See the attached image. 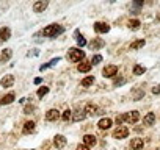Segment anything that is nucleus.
Here are the masks:
<instances>
[{
	"instance_id": "23",
	"label": "nucleus",
	"mask_w": 160,
	"mask_h": 150,
	"mask_svg": "<svg viewBox=\"0 0 160 150\" xmlns=\"http://www.w3.org/2000/svg\"><path fill=\"white\" fill-rule=\"evenodd\" d=\"M91 67H93V64H91V61L90 63H80L78 66H77V69H78V72H90L91 70Z\"/></svg>"
},
{
	"instance_id": "20",
	"label": "nucleus",
	"mask_w": 160,
	"mask_h": 150,
	"mask_svg": "<svg viewBox=\"0 0 160 150\" xmlns=\"http://www.w3.org/2000/svg\"><path fill=\"white\" fill-rule=\"evenodd\" d=\"M143 124L148 125V127L154 125V124H155V114H154V113H148V114L143 117Z\"/></svg>"
},
{
	"instance_id": "18",
	"label": "nucleus",
	"mask_w": 160,
	"mask_h": 150,
	"mask_svg": "<svg viewBox=\"0 0 160 150\" xmlns=\"http://www.w3.org/2000/svg\"><path fill=\"white\" fill-rule=\"evenodd\" d=\"M85 117H87L85 110H77V111L72 114V120H74V122H80V120H83Z\"/></svg>"
},
{
	"instance_id": "9",
	"label": "nucleus",
	"mask_w": 160,
	"mask_h": 150,
	"mask_svg": "<svg viewBox=\"0 0 160 150\" xmlns=\"http://www.w3.org/2000/svg\"><path fill=\"white\" fill-rule=\"evenodd\" d=\"M58 119H60V111H58V110L52 108V110H49V111L46 113V120L55 122V120H58Z\"/></svg>"
},
{
	"instance_id": "25",
	"label": "nucleus",
	"mask_w": 160,
	"mask_h": 150,
	"mask_svg": "<svg viewBox=\"0 0 160 150\" xmlns=\"http://www.w3.org/2000/svg\"><path fill=\"white\" fill-rule=\"evenodd\" d=\"M144 44H146V41H144V39H138V41H135V42H132V44H130V50L143 49V47H144Z\"/></svg>"
},
{
	"instance_id": "40",
	"label": "nucleus",
	"mask_w": 160,
	"mask_h": 150,
	"mask_svg": "<svg viewBox=\"0 0 160 150\" xmlns=\"http://www.w3.org/2000/svg\"><path fill=\"white\" fill-rule=\"evenodd\" d=\"M157 21H160V14H158V16H157Z\"/></svg>"
},
{
	"instance_id": "29",
	"label": "nucleus",
	"mask_w": 160,
	"mask_h": 150,
	"mask_svg": "<svg viewBox=\"0 0 160 150\" xmlns=\"http://www.w3.org/2000/svg\"><path fill=\"white\" fill-rule=\"evenodd\" d=\"M61 119H63L64 122L71 120V119H72V111H71V110H64L63 114H61Z\"/></svg>"
},
{
	"instance_id": "35",
	"label": "nucleus",
	"mask_w": 160,
	"mask_h": 150,
	"mask_svg": "<svg viewBox=\"0 0 160 150\" xmlns=\"http://www.w3.org/2000/svg\"><path fill=\"white\" fill-rule=\"evenodd\" d=\"M38 53H39V52H38V50H36V49H35V50H33V52H28V53H27V56H36V55H38Z\"/></svg>"
},
{
	"instance_id": "36",
	"label": "nucleus",
	"mask_w": 160,
	"mask_h": 150,
	"mask_svg": "<svg viewBox=\"0 0 160 150\" xmlns=\"http://www.w3.org/2000/svg\"><path fill=\"white\" fill-rule=\"evenodd\" d=\"M152 94H160V86H154L152 88Z\"/></svg>"
},
{
	"instance_id": "4",
	"label": "nucleus",
	"mask_w": 160,
	"mask_h": 150,
	"mask_svg": "<svg viewBox=\"0 0 160 150\" xmlns=\"http://www.w3.org/2000/svg\"><path fill=\"white\" fill-rule=\"evenodd\" d=\"M116 73H118V66H115V64L105 66V67H104V70H102L104 78H112V77H115Z\"/></svg>"
},
{
	"instance_id": "12",
	"label": "nucleus",
	"mask_w": 160,
	"mask_h": 150,
	"mask_svg": "<svg viewBox=\"0 0 160 150\" xmlns=\"http://www.w3.org/2000/svg\"><path fill=\"white\" fill-rule=\"evenodd\" d=\"M0 85L3 88H11L14 85V75H5V77L0 80Z\"/></svg>"
},
{
	"instance_id": "14",
	"label": "nucleus",
	"mask_w": 160,
	"mask_h": 150,
	"mask_svg": "<svg viewBox=\"0 0 160 150\" xmlns=\"http://www.w3.org/2000/svg\"><path fill=\"white\" fill-rule=\"evenodd\" d=\"M143 147H144V142H143L141 138H133V139L130 141V148H132V150H140V148H143Z\"/></svg>"
},
{
	"instance_id": "13",
	"label": "nucleus",
	"mask_w": 160,
	"mask_h": 150,
	"mask_svg": "<svg viewBox=\"0 0 160 150\" xmlns=\"http://www.w3.org/2000/svg\"><path fill=\"white\" fill-rule=\"evenodd\" d=\"M96 142H98V139H96V136L94 134H85L83 136V145H87V147H93V145H96Z\"/></svg>"
},
{
	"instance_id": "15",
	"label": "nucleus",
	"mask_w": 160,
	"mask_h": 150,
	"mask_svg": "<svg viewBox=\"0 0 160 150\" xmlns=\"http://www.w3.org/2000/svg\"><path fill=\"white\" fill-rule=\"evenodd\" d=\"M10 36H11V30L8 27H2V28H0V42L8 41Z\"/></svg>"
},
{
	"instance_id": "32",
	"label": "nucleus",
	"mask_w": 160,
	"mask_h": 150,
	"mask_svg": "<svg viewBox=\"0 0 160 150\" xmlns=\"http://www.w3.org/2000/svg\"><path fill=\"white\" fill-rule=\"evenodd\" d=\"M101 61H102V56H101V55H94V56H93V59H91V64H93V66H96V64H99Z\"/></svg>"
},
{
	"instance_id": "10",
	"label": "nucleus",
	"mask_w": 160,
	"mask_h": 150,
	"mask_svg": "<svg viewBox=\"0 0 160 150\" xmlns=\"http://www.w3.org/2000/svg\"><path fill=\"white\" fill-rule=\"evenodd\" d=\"M66 142H68V139L63 136V134H57L55 138H53V145H55V148H63L64 145H66Z\"/></svg>"
},
{
	"instance_id": "19",
	"label": "nucleus",
	"mask_w": 160,
	"mask_h": 150,
	"mask_svg": "<svg viewBox=\"0 0 160 150\" xmlns=\"http://www.w3.org/2000/svg\"><path fill=\"white\" fill-rule=\"evenodd\" d=\"M61 61V58L60 56H57V58H53V59H50L49 63H46V64H42V66H39V70L42 72V70H46V69H49V67H53L55 64H58Z\"/></svg>"
},
{
	"instance_id": "30",
	"label": "nucleus",
	"mask_w": 160,
	"mask_h": 150,
	"mask_svg": "<svg viewBox=\"0 0 160 150\" xmlns=\"http://www.w3.org/2000/svg\"><path fill=\"white\" fill-rule=\"evenodd\" d=\"M75 41H77V45H78V49H82V47H85V45H87V39H85L82 35H80V36H78Z\"/></svg>"
},
{
	"instance_id": "31",
	"label": "nucleus",
	"mask_w": 160,
	"mask_h": 150,
	"mask_svg": "<svg viewBox=\"0 0 160 150\" xmlns=\"http://www.w3.org/2000/svg\"><path fill=\"white\" fill-rule=\"evenodd\" d=\"M47 92H49V88H47V86H42V88H39V89H38V92H36V94H38V97H44Z\"/></svg>"
},
{
	"instance_id": "34",
	"label": "nucleus",
	"mask_w": 160,
	"mask_h": 150,
	"mask_svg": "<svg viewBox=\"0 0 160 150\" xmlns=\"http://www.w3.org/2000/svg\"><path fill=\"white\" fill-rule=\"evenodd\" d=\"M35 111V106L33 105H27L25 108H24V114H32Z\"/></svg>"
},
{
	"instance_id": "21",
	"label": "nucleus",
	"mask_w": 160,
	"mask_h": 150,
	"mask_svg": "<svg viewBox=\"0 0 160 150\" xmlns=\"http://www.w3.org/2000/svg\"><path fill=\"white\" fill-rule=\"evenodd\" d=\"M98 127H99L101 130H108V128L112 127V119H110V117H104V119H101L99 124H98Z\"/></svg>"
},
{
	"instance_id": "16",
	"label": "nucleus",
	"mask_w": 160,
	"mask_h": 150,
	"mask_svg": "<svg viewBox=\"0 0 160 150\" xmlns=\"http://www.w3.org/2000/svg\"><path fill=\"white\" fill-rule=\"evenodd\" d=\"M11 56H13V50H11V49H5V50H2V53H0V64L7 63Z\"/></svg>"
},
{
	"instance_id": "7",
	"label": "nucleus",
	"mask_w": 160,
	"mask_h": 150,
	"mask_svg": "<svg viewBox=\"0 0 160 150\" xmlns=\"http://www.w3.org/2000/svg\"><path fill=\"white\" fill-rule=\"evenodd\" d=\"M47 7H49L47 0H38V2H35V5H33V11L35 13H42Z\"/></svg>"
},
{
	"instance_id": "1",
	"label": "nucleus",
	"mask_w": 160,
	"mask_h": 150,
	"mask_svg": "<svg viewBox=\"0 0 160 150\" xmlns=\"http://www.w3.org/2000/svg\"><path fill=\"white\" fill-rule=\"evenodd\" d=\"M63 33H64V27L60 25V24H50L42 30V35L46 38H57V36H60Z\"/></svg>"
},
{
	"instance_id": "8",
	"label": "nucleus",
	"mask_w": 160,
	"mask_h": 150,
	"mask_svg": "<svg viewBox=\"0 0 160 150\" xmlns=\"http://www.w3.org/2000/svg\"><path fill=\"white\" fill-rule=\"evenodd\" d=\"M88 45H90V49H91V50H99V49H102V47L105 45V41H104L102 38H94Z\"/></svg>"
},
{
	"instance_id": "37",
	"label": "nucleus",
	"mask_w": 160,
	"mask_h": 150,
	"mask_svg": "<svg viewBox=\"0 0 160 150\" xmlns=\"http://www.w3.org/2000/svg\"><path fill=\"white\" fill-rule=\"evenodd\" d=\"M77 150H90V147H87V145L82 144V145H78V147H77Z\"/></svg>"
},
{
	"instance_id": "6",
	"label": "nucleus",
	"mask_w": 160,
	"mask_h": 150,
	"mask_svg": "<svg viewBox=\"0 0 160 150\" xmlns=\"http://www.w3.org/2000/svg\"><path fill=\"white\" fill-rule=\"evenodd\" d=\"M85 113H87V116H96V114H102L104 111L101 108H98L96 105H93V103H87Z\"/></svg>"
},
{
	"instance_id": "17",
	"label": "nucleus",
	"mask_w": 160,
	"mask_h": 150,
	"mask_svg": "<svg viewBox=\"0 0 160 150\" xmlns=\"http://www.w3.org/2000/svg\"><path fill=\"white\" fill-rule=\"evenodd\" d=\"M143 97H144V91H143L141 88H133V89H132V99H133L135 102L141 100Z\"/></svg>"
},
{
	"instance_id": "27",
	"label": "nucleus",
	"mask_w": 160,
	"mask_h": 150,
	"mask_svg": "<svg viewBox=\"0 0 160 150\" xmlns=\"http://www.w3.org/2000/svg\"><path fill=\"white\" fill-rule=\"evenodd\" d=\"M94 83V77L93 75H90V77H85L83 80H82V86L83 88H88V86H91Z\"/></svg>"
},
{
	"instance_id": "2",
	"label": "nucleus",
	"mask_w": 160,
	"mask_h": 150,
	"mask_svg": "<svg viewBox=\"0 0 160 150\" xmlns=\"http://www.w3.org/2000/svg\"><path fill=\"white\" fill-rule=\"evenodd\" d=\"M83 58H85V52H83L82 49H75V47H72V49L68 50V59L72 61V63H80Z\"/></svg>"
},
{
	"instance_id": "39",
	"label": "nucleus",
	"mask_w": 160,
	"mask_h": 150,
	"mask_svg": "<svg viewBox=\"0 0 160 150\" xmlns=\"http://www.w3.org/2000/svg\"><path fill=\"white\" fill-rule=\"evenodd\" d=\"M33 83H35V85H39V83H41V78H39V77H38V78H35V80H33Z\"/></svg>"
},
{
	"instance_id": "38",
	"label": "nucleus",
	"mask_w": 160,
	"mask_h": 150,
	"mask_svg": "<svg viewBox=\"0 0 160 150\" xmlns=\"http://www.w3.org/2000/svg\"><path fill=\"white\" fill-rule=\"evenodd\" d=\"M121 122H122V116H118V117H116V125L119 127V124H121Z\"/></svg>"
},
{
	"instance_id": "22",
	"label": "nucleus",
	"mask_w": 160,
	"mask_h": 150,
	"mask_svg": "<svg viewBox=\"0 0 160 150\" xmlns=\"http://www.w3.org/2000/svg\"><path fill=\"white\" fill-rule=\"evenodd\" d=\"M33 131H35V122H33V120L25 122V124H24V128H22V133H24V134H30V133H33Z\"/></svg>"
},
{
	"instance_id": "33",
	"label": "nucleus",
	"mask_w": 160,
	"mask_h": 150,
	"mask_svg": "<svg viewBox=\"0 0 160 150\" xmlns=\"http://www.w3.org/2000/svg\"><path fill=\"white\" fill-rule=\"evenodd\" d=\"M126 83V78H115V82H113V85L118 88V86H122Z\"/></svg>"
},
{
	"instance_id": "11",
	"label": "nucleus",
	"mask_w": 160,
	"mask_h": 150,
	"mask_svg": "<svg viewBox=\"0 0 160 150\" xmlns=\"http://www.w3.org/2000/svg\"><path fill=\"white\" fill-rule=\"evenodd\" d=\"M94 30L96 33H108L110 31V25L105 22H96L94 24Z\"/></svg>"
},
{
	"instance_id": "28",
	"label": "nucleus",
	"mask_w": 160,
	"mask_h": 150,
	"mask_svg": "<svg viewBox=\"0 0 160 150\" xmlns=\"http://www.w3.org/2000/svg\"><path fill=\"white\" fill-rule=\"evenodd\" d=\"M146 72V67L144 66H140V64H135L133 66V75H143Z\"/></svg>"
},
{
	"instance_id": "3",
	"label": "nucleus",
	"mask_w": 160,
	"mask_h": 150,
	"mask_svg": "<svg viewBox=\"0 0 160 150\" xmlns=\"http://www.w3.org/2000/svg\"><path fill=\"white\" fill-rule=\"evenodd\" d=\"M122 120H126L127 124H137V122L140 120V113H138V111L124 113V114H122Z\"/></svg>"
},
{
	"instance_id": "24",
	"label": "nucleus",
	"mask_w": 160,
	"mask_h": 150,
	"mask_svg": "<svg viewBox=\"0 0 160 150\" xmlns=\"http://www.w3.org/2000/svg\"><path fill=\"white\" fill-rule=\"evenodd\" d=\"M13 100H14V94L10 92V94H7V96L2 97V100H0V105H10Z\"/></svg>"
},
{
	"instance_id": "5",
	"label": "nucleus",
	"mask_w": 160,
	"mask_h": 150,
	"mask_svg": "<svg viewBox=\"0 0 160 150\" xmlns=\"http://www.w3.org/2000/svg\"><path fill=\"white\" fill-rule=\"evenodd\" d=\"M129 136V128L126 127V125H119L115 131H113V138H116V139H124V138H127Z\"/></svg>"
},
{
	"instance_id": "41",
	"label": "nucleus",
	"mask_w": 160,
	"mask_h": 150,
	"mask_svg": "<svg viewBox=\"0 0 160 150\" xmlns=\"http://www.w3.org/2000/svg\"><path fill=\"white\" fill-rule=\"evenodd\" d=\"M154 150H157V148H154Z\"/></svg>"
},
{
	"instance_id": "42",
	"label": "nucleus",
	"mask_w": 160,
	"mask_h": 150,
	"mask_svg": "<svg viewBox=\"0 0 160 150\" xmlns=\"http://www.w3.org/2000/svg\"><path fill=\"white\" fill-rule=\"evenodd\" d=\"M130 150H132V148H130Z\"/></svg>"
},
{
	"instance_id": "26",
	"label": "nucleus",
	"mask_w": 160,
	"mask_h": 150,
	"mask_svg": "<svg viewBox=\"0 0 160 150\" xmlns=\"http://www.w3.org/2000/svg\"><path fill=\"white\" fill-rule=\"evenodd\" d=\"M127 27H129L130 30H140V27H141V22H140L138 19H132V21H129Z\"/></svg>"
}]
</instances>
